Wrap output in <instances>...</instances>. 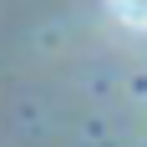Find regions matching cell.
<instances>
[{"mask_svg":"<svg viewBox=\"0 0 147 147\" xmlns=\"http://www.w3.org/2000/svg\"><path fill=\"white\" fill-rule=\"evenodd\" d=\"M112 15L122 26H147V0H112Z\"/></svg>","mask_w":147,"mask_h":147,"instance_id":"obj_1","label":"cell"}]
</instances>
